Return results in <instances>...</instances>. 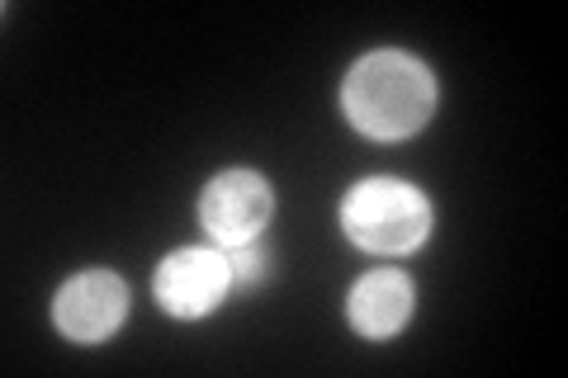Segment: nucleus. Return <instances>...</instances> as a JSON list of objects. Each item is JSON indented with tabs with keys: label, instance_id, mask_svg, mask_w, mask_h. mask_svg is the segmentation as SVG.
Masks as SVG:
<instances>
[{
	"label": "nucleus",
	"instance_id": "obj_3",
	"mask_svg": "<svg viewBox=\"0 0 568 378\" xmlns=\"http://www.w3.org/2000/svg\"><path fill=\"white\" fill-rule=\"evenodd\" d=\"M275 213V194L256 171H223L213 175L200 194V223L213 246L233 251L246 242H261L265 223Z\"/></svg>",
	"mask_w": 568,
	"mask_h": 378
},
{
	"label": "nucleus",
	"instance_id": "obj_2",
	"mask_svg": "<svg viewBox=\"0 0 568 378\" xmlns=\"http://www.w3.org/2000/svg\"><path fill=\"white\" fill-rule=\"evenodd\" d=\"M342 227L369 256H407L432 237V204L407 180H361L342 200Z\"/></svg>",
	"mask_w": 568,
	"mask_h": 378
},
{
	"label": "nucleus",
	"instance_id": "obj_6",
	"mask_svg": "<svg viewBox=\"0 0 568 378\" xmlns=\"http://www.w3.org/2000/svg\"><path fill=\"white\" fill-rule=\"evenodd\" d=\"M413 279L403 275V269H369L351 284L346 294V321L351 331L361 340H388L407 327V317H413Z\"/></svg>",
	"mask_w": 568,
	"mask_h": 378
},
{
	"label": "nucleus",
	"instance_id": "obj_5",
	"mask_svg": "<svg viewBox=\"0 0 568 378\" xmlns=\"http://www.w3.org/2000/svg\"><path fill=\"white\" fill-rule=\"evenodd\" d=\"M152 289L171 317H209L233 289V260L223 246H185L156 265Z\"/></svg>",
	"mask_w": 568,
	"mask_h": 378
},
{
	"label": "nucleus",
	"instance_id": "obj_4",
	"mask_svg": "<svg viewBox=\"0 0 568 378\" xmlns=\"http://www.w3.org/2000/svg\"><path fill=\"white\" fill-rule=\"evenodd\" d=\"M129 317V284L114 269H81L52 298V321L77 346H100Z\"/></svg>",
	"mask_w": 568,
	"mask_h": 378
},
{
	"label": "nucleus",
	"instance_id": "obj_1",
	"mask_svg": "<svg viewBox=\"0 0 568 378\" xmlns=\"http://www.w3.org/2000/svg\"><path fill=\"white\" fill-rule=\"evenodd\" d=\"M436 95L432 67L398 48L365 52L342 81L346 119L375 142H398L426 129V119L436 114Z\"/></svg>",
	"mask_w": 568,
	"mask_h": 378
},
{
	"label": "nucleus",
	"instance_id": "obj_7",
	"mask_svg": "<svg viewBox=\"0 0 568 378\" xmlns=\"http://www.w3.org/2000/svg\"><path fill=\"white\" fill-rule=\"evenodd\" d=\"M227 260H233V284H261L265 269H271V251L261 242H246L227 251Z\"/></svg>",
	"mask_w": 568,
	"mask_h": 378
}]
</instances>
